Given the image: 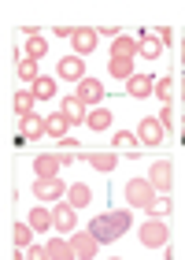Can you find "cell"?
I'll return each mask as SVG.
<instances>
[{"label": "cell", "instance_id": "1", "mask_svg": "<svg viewBox=\"0 0 185 260\" xmlns=\"http://www.w3.org/2000/svg\"><path fill=\"white\" fill-rule=\"evenodd\" d=\"M130 223H133V216H130V205H126V208H111V212H104V216H97L89 223V231L97 234L100 245H111L130 231Z\"/></svg>", "mask_w": 185, "mask_h": 260}, {"label": "cell", "instance_id": "2", "mask_svg": "<svg viewBox=\"0 0 185 260\" xmlns=\"http://www.w3.org/2000/svg\"><path fill=\"white\" fill-rule=\"evenodd\" d=\"M122 193H126V205H130V208H145L148 201L156 197V186L148 182V179H126Z\"/></svg>", "mask_w": 185, "mask_h": 260}, {"label": "cell", "instance_id": "3", "mask_svg": "<svg viewBox=\"0 0 185 260\" xmlns=\"http://www.w3.org/2000/svg\"><path fill=\"white\" fill-rule=\"evenodd\" d=\"M167 238H170V227L159 216H152L141 227V245H145V249H159V245H167Z\"/></svg>", "mask_w": 185, "mask_h": 260}, {"label": "cell", "instance_id": "4", "mask_svg": "<svg viewBox=\"0 0 185 260\" xmlns=\"http://www.w3.org/2000/svg\"><path fill=\"white\" fill-rule=\"evenodd\" d=\"M67 164H71V156H60V152H41V156L33 160V175H37V179H56Z\"/></svg>", "mask_w": 185, "mask_h": 260}, {"label": "cell", "instance_id": "5", "mask_svg": "<svg viewBox=\"0 0 185 260\" xmlns=\"http://www.w3.org/2000/svg\"><path fill=\"white\" fill-rule=\"evenodd\" d=\"M52 219H56V231H60V234H74V227H78V208L63 197V201H56Z\"/></svg>", "mask_w": 185, "mask_h": 260}, {"label": "cell", "instance_id": "6", "mask_svg": "<svg viewBox=\"0 0 185 260\" xmlns=\"http://www.w3.org/2000/svg\"><path fill=\"white\" fill-rule=\"evenodd\" d=\"M148 182L156 186V193H170V182H174V168H170V160H152V168H148Z\"/></svg>", "mask_w": 185, "mask_h": 260}, {"label": "cell", "instance_id": "7", "mask_svg": "<svg viewBox=\"0 0 185 260\" xmlns=\"http://www.w3.org/2000/svg\"><path fill=\"white\" fill-rule=\"evenodd\" d=\"M56 75H60V82H74V86H78L82 78H89L82 56H63V60L56 63Z\"/></svg>", "mask_w": 185, "mask_h": 260}, {"label": "cell", "instance_id": "8", "mask_svg": "<svg viewBox=\"0 0 185 260\" xmlns=\"http://www.w3.org/2000/svg\"><path fill=\"white\" fill-rule=\"evenodd\" d=\"M33 197L37 201H63L67 186H63L60 175H56V179H33Z\"/></svg>", "mask_w": 185, "mask_h": 260}, {"label": "cell", "instance_id": "9", "mask_svg": "<svg viewBox=\"0 0 185 260\" xmlns=\"http://www.w3.org/2000/svg\"><path fill=\"white\" fill-rule=\"evenodd\" d=\"M137 138L145 141V145H163V138H167V126L156 119V115H145L141 123H137Z\"/></svg>", "mask_w": 185, "mask_h": 260}, {"label": "cell", "instance_id": "10", "mask_svg": "<svg viewBox=\"0 0 185 260\" xmlns=\"http://www.w3.org/2000/svg\"><path fill=\"white\" fill-rule=\"evenodd\" d=\"M74 56H89V52H97V45H100V30H92V26H74Z\"/></svg>", "mask_w": 185, "mask_h": 260}, {"label": "cell", "instance_id": "11", "mask_svg": "<svg viewBox=\"0 0 185 260\" xmlns=\"http://www.w3.org/2000/svg\"><path fill=\"white\" fill-rule=\"evenodd\" d=\"M78 101L85 104V108H97V104L104 101V82L100 78H82L78 82V93H74Z\"/></svg>", "mask_w": 185, "mask_h": 260}, {"label": "cell", "instance_id": "12", "mask_svg": "<svg viewBox=\"0 0 185 260\" xmlns=\"http://www.w3.org/2000/svg\"><path fill=\"white\" fill-rule=\"evenodd\" d=\"M97 249H100V242H97V234H92V231H85V234H71V253H74L78 260L97 256Z\"/></svg>", "mask_w": 185, "mask_h": 260}, {"label": "cell", "instance_id": "13", "mask_svg": "<svg viewBox=\"0 0 185 260\" xmlns=\"http://www.w3.org/2000/svg\"><path fill=\"white\" fill-rule=\"evenodd\" d=\"M126 93H130L133 101L152 97V93H156V78H148V75H133L130 82H126Z\"/></svg>", "mask_w": 185, "mask_h": 260}, {"label": "cell", "instance_id": "14", "mask_svg": "<svg viewBox=\"0 0 185 260\" xmlns=\"http://www.w3.org/2000/svg\"><path fill=\"white\" fill-rule=\"evenodd\" d=\"M41 134H49V126H44L41 115H22V119H19V138L22 141H33V138H41Z\"/></svg>", "mask_w": 185, "mask_h": 260}, {"label": "cell", "instance_id": "15", "mask_svg": "<svg viewBox=\"0 0 185 260\" xmlns=\"http://www.w3.org/2000/svg\"><path fill=\"white\" fill-rule=\"evenodd\" d=\"M67 201H71L78 212L89 208V205H92V186H89V182H71V186H67Z\"/></svg>", "mask_w": 185, "mask_h": 260}, {"label": "cell", "instance_id": "16", "mask_svg": "<svg viewBox=\"0 0 185 260\" xmlns=\"http://www.w3.org/2000/svg\"><path fill=\"white\" fill-rule=\"evenodd\" d=\"M111 123H115V115H111V108H104V104L89 108V115H85V126H89V130H97V134H100V130H108Z\"/></svg>", "mask_w": 185, "mask_h": 260}, {"label": "cell", "instance_id": "17", "mask_svg": "<svg viewBox=\"0 0 185 260\" xmlns=\"http://www.w3.org/2000/svg\"><path fill=\"white\" fill-rule=\"evenodd\" d=\"M137 49H141V41H133L130 34H119V38L111 41V56H119V60H133Z\"/></svg>", "mask_w": 185, "mask_h": 260}, {"label": "cell", "instance_id": "18", "mask_svg": "<svg viewBox=\"0 0 185 260\" xmlns=\"http://www.w3.org/2000/svg\"><path fill=\"white\" fill-rule=\"evenodd\" d=\"M30 34V41H26V60H44V56H49V41H44V34L41 30H26Z\"/></svg>", "mask_w": 185, "mask_h": 260}, {"label": "cell", "instance_id": "19", "mask_svg": "<svg viewBox=\"0 0 185 260\" xmlns=\"http://www.w3.org/2000/svg\"><path fill=\"white\" fill-rule=\"evenodd\" d=\"M108 75H111L115 82H122V86H126V82L137 75V71H133V60H119V56H111V60H108Z\"/></svg>", "mask_w": 185, "mask_h": 260}, {"label": "cell", "instance_id": "20", "mask_svg": "<svg viewBox=\"0 0 185 260\" xmlns=\"http://www.w3.org/2000/svg\"><path fill=\"white\" fill-rule=\"evenodd\" d=\"M74 253H71V238H52L49 245H44V260H71Z\"/></svg>", "mask_w": 185, "mask_h": 260}, {"label": "cell", "instance_id": "21", "mask_svg": "<svg viewBox=\"0 0 185 260\" xmlns=\"http://www.w3.org/2000/svg\"><path fill=\"white\" fill-rule=\"evenodd\" d=\"M85 164H89L92 171H104V175H108V171L119 168V156H115V152H89Z\"/></svg>", "mask_w": 185, "mask_h": 260}, {"label": "cell", "instance_id": "22", "mask_svg": "<svg viewBox=\"0 0 185 260\" xmlns=\"http://www.w3.org/2000/svg\"><path fill=\"white\" fill-rule=\"evenodd\" d=\"M163 52H167V45L159 41L156 34H145L141 49H137V56H145V60H152V63H156V60H159V56H163Z\"/></svg>", "mask_w": 185, "mask_h": 260}, {"label": "cell", "instance_id": "23", "mask_svg": "<svg viewBox=\"0 0 185 260\" xmlns=\"http://www.w3.org/2000/svg\"><path fill=\"white\" fill-rule=\"evenodd\" d=\"M60 112L67 115V119H71V126H74V123H85V115H89V108H85V104L78 101V97H67V101L60 104Z\"/></svg>", "mask_w": 185, "mask_h": 260}, {"label": "cell", "instance_id": "24", "mask_svg": "<svg viewBox=\"0 0 185 260\" xmlns=\"http://www.w3.org/2000/svg\"><path fill=\"white\" fill-rule=\"evenodd\" d=\"M170 208H174L170 193H156V197L145 205V212H148V216H159V219H167V216H170Z\"/></svg>", "mask_w": 185, "mask_h": 260}, {"label": "cell", "instance_id": "25", "mask_svg": "<svg viewBox=\"0 0 185 260\" xmlns=\"http://www.w3.org/2000/svg\"><path fill=\"white\" fill-rule=\"evenodd\" d=\"M26 219H30V227H33V231H37V234H44V231H49V227H56V219H52V212H49V208H41V201H37V208H33V212H30V216H26Z\"/></svg>", "mask_w": 185, "mask_h": 260}, {"label": "cell", "instance_id": "26", "mask_svg": "<svg viewBox=\"0 0 185 260\" xmlns=\"http://www.w3.org/2000/svg\"><path fill=\"white\" fill-rule=\"evenodd\" d=\"M44 126H49V138L60 141V138H67V130H71V119H67L63 112H52L49 119H44Z\"/></svg>", "mask_w": 185, "mask_h": 260}, {"label": "cell", "instance_id": "27", "mask_svg": "<svg viewBox=\"0 0 185 260\" xmlns=\"http://www.w3.org/2000/svg\"><path fill=\"white\" fill-rule=\"evenodd\" d=\"M30 89H33V97H37V101H52V97H56V89H60V82L49 78V75H41Z\"/></svg>", "mask_w": 185, "mask_h": 260}, {"label": "cell", "instance_id": "28", "mask_svg": "<svg viewBox=\"0 0 185 260\" xmlns=\"http://www.w3.org/2000/svg\"><path fill=\"white\" fill-rule=\"evenodd\" d=\"M33 234H37V231L30 227V219H19L15 227H11V238H15V245H33Z\"/></svg>", "mask_w": 185, "mask_h": 260}, {"label": "cell", "instance_id": "29", "mask_svg": "<svg viewBox=\"0 0 185 260\" xmlns=\"http://www.w3.org/2000/svg\"><path fill=\"white\" fill-rule=\"evenodd\" d=\"M33 101H37L33 89H19L15 93V115H19V119H22V115H33Z\"/></svg>", "mask_w": 185, "mask_h": 260}, {"label": "cell", "instance_id": "30", "mask_svg": "<svg viewBox=\"0 0 185 260\" xmlns=\"http://www.w3.org/2000/svg\"><path fill=\"white\" fill-rule=\"evenodd\" d=\"M19 78L33 86V82L41 78V67H37V60H26V56H22V60H19Z\"/></svg>", "mask_w": 185, "mask_h": 260}, {"label": "cell", "instance_id": "31", "mask_svg": "<svg viewBox=\"0 0 185 260\" xmlns=\"http://www.w3.org/2000/svg\"><path fill=\"white\" fill-rule=\"evenodd\" d=\"M137 141H141V138H137V134H130V130H119V134H115V138H111V145H115V149H133V145H137Z\"/></svg>", "mask_w": 185, "mask_h": 260}, {"label": "cell", "instance_id": "32", "mask_svg": "<svg viewBox=\"0 0 185 260\" xmlns=\"http://www.w3.org/2000/svg\"><path fill=\"white\" fill-rule=\"evenodd\" d=\"M156 97H159V101H170V97H174V78H159V82H156Z\"/></svg>", "mask_w": 185, "mask_h": 260}, {"label": "cell", "instance_id": "33", "mask_svg": "<svg viewBox=\"0 0 185 260\" xmlns=\"http://www.w3.org/2000/svg\"><path fill=\"white\" fill-rule=\"evenodd\" d=\"M159 123H163V126H174V108H170V104H163V112H159Z\"/></svg>", "mask_w": 185, "mask_h": 260}, {"label": "cell", "instance_id": "34", "mask_svg": "<svg viewBox=\"0 0 185 260\" xmlns=\"http://www.w3.org/2000/svg\"><path fill=\"white\" fill-rule=\"evenodd\" d=\"M156 38L167 45V41H174V30H170V26H159V30H156Z\"/></svg>", "mask_w": 185, "mask_h": 260}]
</instances>
